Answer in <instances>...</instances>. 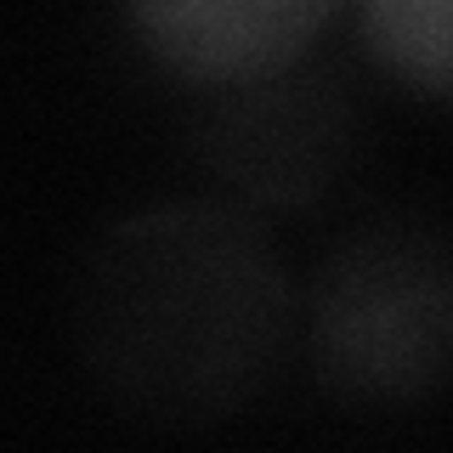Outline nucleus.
Here are the masks:
<instances>
[{"label":"nucleus","mask_w":453,"mask_h":453,"mask_svg":"<svg viewBox=\"0 0 453 453\" xmlns=\"http://www.w3.org/2000/svg\"><path fill=\"white\" fill-rule=\"evenodd\" d=\"M318 374L351 403H419L453 380V244L386 221L346 238L311 283Z\"/></svg>","instance_id":"obj_2"},{"label":"nucleus","mask_w":453,"mask_h":453,"mask_svg":"<svg viewBox=\"0 0 453 453\" xmlns=\"http://www.w3.org/2000/svg\"><path fill=\"white\" fill-rule=\"evenodd\" d=\"M374 63L425 96H453V0H363Z\"/></svg>","instance_id":"obj_5"},{"label":"nucleus","mask_w":453,"mask_h":453,"mask_svg":"<svg viewBox=\"0 0 453 453\" xmlns=\"http://www.w3.org/2000/svg\"><path fill=\"white\" fill-rule=\"evenodd\" d=\"M340 0H125L142 51L188 85H250L306 57Z\"/></svg>","instance_id":"obj_4"},{"label":"nucleus","mask_w":453,"mask_h":453,"mask_svg":"<svg viewBox=\"0 0 453 453\" xmlns=\"http://www.w3.org/2000/svg\"><path fill=\"white\" fill-rule=\"evenodd\" d=\"M289 329L278 250L238 204H153L113 221L74 283V346L119 408L210 425L266 380Z\"/></svg>","instance_id":"obj_1"},{"label":"nucleus","mask_w":453,"mask_h":453,"mask_svg":"<svg viewBox=\"0 0 453 453\" xmlns=\"http://www.w3.org/2000/svg\"><path fill=\"white\" fill-rule=\"evenodd\" d=\"M198 165L238 204L301 210L334 181L351 148V103L323 74H266L226 91L193 125Z\"/></svg>","instance_id":"obj_3"}]
</instances>
